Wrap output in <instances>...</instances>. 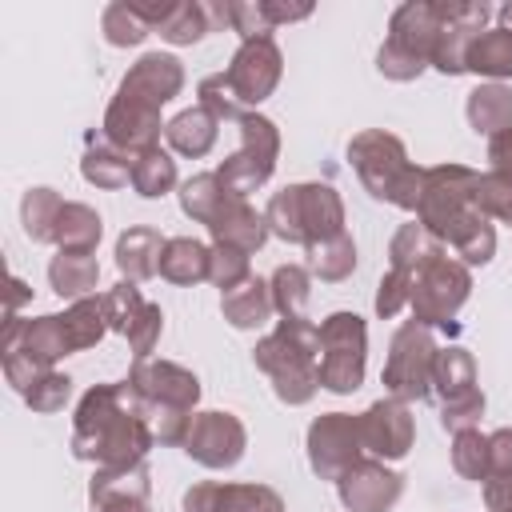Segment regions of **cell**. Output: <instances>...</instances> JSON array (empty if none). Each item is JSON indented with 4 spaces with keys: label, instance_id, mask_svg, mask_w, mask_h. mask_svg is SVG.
<instances>
[{
    "label": "cell",
    "instance_id": "23",
    "mask_svg": "<svg viewBox=\"0 0 512 512\" xmlns=\"http://www.w3.org/2000/svg\"><path fill=\"white\" fill-rule=\"evenodd\" d=\"M164 236L156 228H128L120 240H116V264L128 280H148L160 272V256H164Z\"/></svg>",
    "mask_w": 512,
    "mask_h": 512
},
{
    "label": "cell",
    "instance_id": "10",
    "mask_svg": "<svg viewBox=\"0 0 512 512\" xmlns=\"http://www.w3.org/2000/svg\"><path fill=\"white\" fill-rule=\"evenodd\" d=\"M432 384L440 396V424L452 432H464L484 412V396L476 388V364L464 348H436L432 360Z\"/></svg>",
    "mask_w": 512,
    "mask_h": 512
},
{
    "label": "cell",
    "instance_id": "4",
    "mask_svg": "<svg viewBox=\"0 0 512 512\" xmlns=\"http://www.w3.org/2000/svg\"><path fill=\"white\" fill-rule=\"evenodd\" d=\"M264 220L280 240L312 248L344 232V204L328 184H292L272 196Z\"/></svg>",
    "mask_w": 512,
    "mask_h": 512
},
{
    "label": "cell",
    "instance_id": "44",
    "mask_svg": "<svg viewBox=\"0 0 512 512\" xmlns=\"http://www.w3.org/2000/svg\"><path fill=\"white\" fill-rule=\"evenodd\" d=\"M160 328H164V316H160V308L156 304H140V312L128 320V328H124V336H128V344H132V356L136 360H148V352H152V344L160 340Z\"/></svg>",
    "mask_w": 512,
    "mask_h": 512
},
{
    "label": "cell",
    "instance_id": "45",
    "mask_svg": "<svg viewBox=\"0 0 512 512\" xmlns=\"http://www.w3.org/2000/svg\"><path fill=\"white\" fill-rule=\"evenodd\" d=\"M208 280L220 284L224 292H232L236 284H244L248 280V252L228 248V244H216L212 248V264H208Z\"/></svg>",
    "mask_w": 512,
    "mask_h": 512
},
{
    "label": "cell",
    "instance_id": "50",
    "mask_svg": "<svg viewBox=\"0 0 512 512\" xmlns=\"http://www.w3.org/2000/svg\"><path fill=\"white\" fill-rule=\"evenodd\" d=\"M488 164L496 176H508L512 180V128L508 132H496L488 140Z\"/></svg>",
    "mask_w": 512,
    "mask_h": 512
},
{
    "label": "cell",
    "instance_id": "14",
    "mask_svg": "<svg viewBox=\"0 0 512 512\" xmlns=\"http://www.w3.org/2000/svg\"><path fill=\"white\" fill-rule=\"evenodd\" d=\"M244 424L232 412H196L184 436V452L204 468H232L244 456Z\"/></svg>",
    "mask_w": 512,
    "mask_h": 512
},
{
    "label": "cell",
    "instance_id": "11",
    "mask_svg": "<svg viewBox=\"0 0 512 512\" xmlns=\"http://www.w3.org/2000/svg\"><path fill=\"white\" fill-rule=\"evenodd\" d=\"M276 152H280V136H276V124L268 116H244L240 120V152L232 160H224L216 168L220 184L232 192V196H248L256 192L272 168H276Z\"/></svg>",
    "mask_w": 512,
    "mask_h": 512
},
{
    "label": "cell",
    "instance_id": "25",
    "mask_svg": "<svg viewBox=\"0 0 512 512\" xmlns=\"http://www.w3.org/2000/svg\"><path fill=\"white\" fill-rule=\"evenodd\" d=\"M464 68H472L476 76H488L492 84L512 76V28H484L472 36Z\"/></svg>",
    "mask_w": 512,
    "mask_h": 512
},
{
    "label": "cell",
    "instance_id": "20",
    "mask_svg": "<svg viewBox=\"0 0 512 512\" xmlns=\"http://www.w3.org/2000/svg\"><path fill=\"white\" fill-rule=\"evenodd\" d=\"M88 504L92 512H148V468L128 464V468H100L88 484Z\"/></svg>",
    "mask_w": 512,
    "mask_h": 512
},
{
    "label": "cell",
    "instance_id": "46",
    "mask_svg": "<svg viewBox=\"0 0 512 512\" xmlns=\"http://www.w3.org/2000/svg\"><path fill=\"white\" fill-rule=\"evenodd\" d=\"M224 20L244 40H256V36H268L272 32V20L264 12V0H232V4H224Z\"/></svg>",
    "mask_w": 512,
    "mask_h": 512
},
{
    "label": "cell",
    "instance_id": "8",
    "mask_svg": "<svg viewBox=\"0 0 512 512\" xmlns=\"http://www.w3.org/2000/svg\"><path fill=\"white\" fill-rule=\"evenodd\" d=\"M432 360L436 344L420 320H404L392 336V352L384 360V388L392 400H420L432 392Z\"/></svg>",
    "mask_w": 512,
    "mask_h": 512
},
{
    "label": "cell",
    "instance_id": "24",
    "mask_svg": "<svg viewBox=\"0 0 512 512\" xmlns=\"http://www.w3.org/2000/svg\"><path fill=\"white\" fill-rule=\"evenodd\" d=\"M220 308H224V320H228L232 328H260V324H268V316L276 312L272 288H268L264 280H256V276H248L244 284H236L232 292H224Z\"/></svg>",
    "mask_w": 512,
    "mask_h": 512
},
{
    "label": "cell",
    "instance_id": "16",
    "mask_svg": "<svg viewBox=\"0 0 512 512\" xmlns=\"http://www.w3.org/2000/svg\"><path fill=\"white\" fill-rule=\"evenodd\" d=\"M156 136H160V104L120 88L104 112V140L136 156L144 148H156Z\"/></svg>",
    "mask_w": 512,
    "mask_h": 512
},
{
    "label": "cell",
    "instance_id": "40",
    "mask_svg": "<svg viewBox=\"0 0 512 512\" xmlns=\"http://www.w3.org/2000/svg\"><path fill=\"white\" fill-rule=\"evenodd\" d=\"M100 28H104V40L108 44H116V48H128V44H140L152 28L128 8V0H116V4H108L104 8V16H100Z\"/></svg>",
    "mask_w": 512,
    "mask_h": 512
},
{
    "label": "cell",
    "instance_id": "13",
    "mask_svg": "<svg viewBox=\"0 0 512 512\" xmlns=\"http://www.w3.org/2000/svg\"><path fill=\"white\" fill-rule=\"evenodd\" d=\"M128 384L132 392L144 400V408H180V412H192V404L200 400V380L172 364V360H136L132 372H128Z\"/></svg>",
    "mask_w": 512,
    "mask_h": 512
},
{
    "label": "cell",
    "instance_id": "47",
    "mask_svg": "<svg viewBox=\"0 0 512 512\" xmlns=\"http://www.w3.org/2000/svg\"><path fill=\"white\" fill-rule=\"evenodd\" d=\"M68 392H72V380L52 368V372H44V376L24 392V400H28L36 412H60V408L68 404Z\"/></svg>",
    "mask_w": 512,
    "mask_h": 512
},
{
    "label": "cell",
    "instance_id": "27",
    "mask_svg": "<svg viewBox=\"0 0 512 512\" xmlns=\"http://www.w3.org/2000/svg\"><path fill=\"white\" fill-rule=\"evenodd\" d=\"M208 264H212V248H204L200 240L176 236L164 244L160 276L172 284H196V280H208Z\"/></svg>",
    "mask_w": 512,
    "mask_h": 512
},
{
    "label": "cell",
    "instance_id": "1",
    "mask_svg": "<svg viewBox=\"0 0 512 512\" xmlns=\"http://www.w3.org/2000/svg\"><path fill=\"white\" fill-rule=\"evenodd\" d=\"M152 440L156 436L148 424V408L128 380L84 392L72 432V452L80 460H96L100 468H128L144 460Z\"/></svg>",
    "mask_w": 512,
    "mask_h": 512
},
{
    "label": "cell",
    "instance_id": "49",
    "mask_svg": "<svg viewBox=\"0 0 512 512\" xmlns=\"http://www.w3.org/2000/svg\"><path fill=\"white\" fill-rule=\"evenodd\" d=\"M488 456H492V476H512V428L488 436Z\"/></svg>",
    "mask_w": 512,
    "mask_h": 512
},
{
    "label": "cell",
    "instance_id": "32",
    "mask_svg": "<svg viewBox=\"0 0 512 512\" xmlns=\"http://www.w3.org/2000/svg\"><path fill=\"white\" fill-rule=\"evenodd\" d=\"M212 20H224V4H220V8H212V4L180 0V4H176V12L168 16V24L160 28V36H164L168 44H196V40L212 28Z\"/></svg>",
    "mask_w": 512,
    "mask_h": 512
},
{
    "label": "cell",
    "instance_id": "41",
    "mask_svg": "<svg viewBox=\"0 0 512 512\" xmlns=\"http://www.w3.org/2000/svg\"><path fill=\"white\" fill-rule=\"evenodd\" d=\"M452 248H456V256H460V264H488L492 252H496V232H492L488 216L480 212V216L452 240Z\"/></svg>",
    "mask_w": 512,
    "mask_h": 512
},
{
    "label": "cell",
    "instance_id": "38",
    "mask_svg": "<svg viewBox=\"0 0 512 512\" xmlns=\"http://www.w3.org/2000/svg\"><path fill=\"white\" fill-rule=\"evenodd\" d=\"M268 288H272V304H276V312L284 320L288 316H304V308H308V272L300 264H280L272 272Z\"/></svg>",
    "mask_w": 512,
    "mask_h": 512
},
{
    "label": "cell",
    "instance_id": "22",
    "mask_svg": "<svg viewBox=\"0 0 512 512\" xmlns=\"http://www.w3.org/2000/svg\"><path fill=\"white\" fill-rule=\"evenodd\" d=\"M208 232L216 236V244H228V248H240V252H256L268 240V220L244 196H228L220 204V212L212 216Z\"/></svg>",
    "mask_w": 512,
    "mask_h": 512
},
{
    "label": "cell",
    "instance_id": "15",
    "mask_svg": "<svg viewBox=\"0 0 512 512\" xmlns=\"http://www.w3.org/2000/svg\"><path fill=\"white\" fill-rule=\"evenodd\" d=\"M224 80L232 84L240 104H260L264 96H272V88L280 84V48L272 44V36L244 40L224 68Z\"/></svg>",
    "mask_w": 512,
    "mask_h": 512
},
{
    "label": "cell",
    "instance_id": "42",
    "mask_svg": "<svg viewBox=\"0 0 512 512\" xmlns=\"http://www.w3.org/2000/svg\"><path fill=\"white\" fill-rule=\"evenodd\" d=\"M472 200L484 216H496V220L512 224V180L508 176H496V172L476 176V196Z\"/></svg>",
    "mask_w": 512,
    "mask_h": 512
},
{
    "label": "cell",
    "instance_id": "48",
    "mask_svg": "<svg viewBox=\"0 0 512 512\" xmlns=\"http://www.w3.org/2000/svg\"><path fill=\"white\" fill-rule=\"evenodd\" d=\"M140 304H144V296H140V288L132 284V280H124V284H116L112 292H104V308H108V324L124 336V328H128V320L140 312Z\"/></svg>",
    "mask_w": 512,
    "mask_h": 512
},
{
    "label": "cell",
    "instance_id": "3",
    "mask_svg": "<svg viewBox=\"0 0 512 512\" xmlns=\"http://www.w3.org/2000/svg\"><path fill=\"white\" fill-rule=\"evenodd\" d=\"M348 160H352L360 184H364L376 200H388V204H396V208L416 212L420 192H424V168L408 164V152H404V144H400L392 132L368 128V132L352 136Z\"/></svg>",
    "mask_w": 512,
    "mask_h": 512
},
{
    "label": "cell",
    "instance_id": "34",
    "mask_svg": "<svg viewBox=\"0 0 512 512\" xmlns=\"http://www.w3.org/2000/svg\"><path fill=\"white\" fill-rule=\"evenodd\" d=\"M176 184V160L156 144L132 156V188L140 196H164Z\"/></svg>",
    "mask_w": 512,
    "mask_h": 512
},
{
    "label": "cell",
    "instance_id": "17",
    "mask_svg": "<svg viewBox=\"0 0 512 512\" xmlns=\"http://www.w3.org/2000/svg\"><path fill=\"white\" fill-rule=\"evenodd\" d=\"M184 512H284V504L264 484L204 480V484H192L184 492Z\"/></svg>",
    "mask_w": 512,
    "mask_h": 512
},
{
    "label": "cell",
    "instance_id": "52",
    "mask_svg": "<svg viewBox=\"0 0 512 512\" xmlns=\"http://www.w3.org/2000/svg\"><path fill=\"white\" fill-rule=\"evenodd\" d=\"M264 12H268V20H272V28H276V24H284V20H304V16L312 12V4H276V0H264Z\"/></svg>",
    "mask_w": 512,
    "mask_h": 512
},
{
    "label": "cell",
    "instance_id": "33",
    "mask_svg": "<svg viewBox=\"0 0 512 512\" xmlns=\"http://www.w3.org/2000/svg\"><path fill=\"white\" fill-rule=\"evenodd\" d=\"M64 328H68V340H72V352L80 348H92L112 324H108V308H104V296H84L76 300L68 312H64Z\"/></svg>",
    "mask_w": 512,
    "mask_h": 512
},
{
    "label": "cell",
    "instance_id": "28",
    "mask_svg": "<svg viewBox=\"0 0 512 512\" xmlns=\"http://www.w3.org/2000/svg\"><path fill=\"white\" fill-rule=\"evenodd\" d=\"M96 276H100V264L96 256H80V252H60L52 256L48 264V280H52V292L64 296V300H84L92 288H96Z\"/></svg>",
    "mask_w": 512,
    "mask_h": 512
},
{
    "label": "cell",
    "instance_id": "26",
    "mask_svg": "<svg viewBox=\"0 0 512 512\" xmlns=\"http://www.w3.org/2000/svg\"><path fill=\"white\" fill-rule=\"evenodd\" d=\"M216 116L208 112V108H188V112H180V116H172L168 124H164V136H168V144L180 152V156H204L212 144H216Z\"/></svg>",
    "mask_w": 512,
    "mask_h": 512
},
{
    "label": "cell",
    "instance_id": "18",
    "mask_svg": "<svg viewBox=\"0 0 512 512\" xmlns=\"http://www.w3.org/2000/svg\"><path fill=\"white\" fill-rule=\"evenodd\" d=\"M336 484H340V500L348 512H388L404 488V480L376 460L352 464Z\"/></svg>",
    "mask_w": 512,
    "mask_h": 512
},
{
    "label": "cell",
    "instance_id": "39",
    "mask_svg": "<svg viewBox=\"0 0 512 512\" xmlns=\"http://www.w3.org/2000/svg\"><path fill=\"white\" fill-rule=\"evenodd\" d=\"M452 468H456L464 480H488V476H492L488 436H480L476 428L456 432V440H452Z\"/></svg>",
    "mask_w": 512,
    "mask_h": 512
},
{
    "label": "cell",
    "instance_id": "31",
    "mask_svg": "<svg viewBox=\"0 0 512 512\" xmlns=\"http://www.w3.org/2000/svg\"><path fill=\"white\" fill-rule=\"evenodd\" d=\"M80 172L96 188H124V184H132V156L104 140V144H96V148L84 152Z\"/></svg>",
    "mask_w": 512,
    "mask_h": 512
},
{
    "label": "cell",
    "instance_id": "2",
    "mask_svg": "<svg viewBox=\"0 0 512 512\" xmlns=\"http://www.w3.org/2000/svg\"><path fill=\"white\" fill-rule=\"evenodd\" d=\"M256 368L272 376L284 404H304L320 388V328L308 316H288L256 344Z\"/></svg>",
    "mask_w": 512,
    "mask_h": 512
},
{
    "label": "cell",
    "instance_id": "37",
    "mask_svg": "<svg viewBox=\"0 0 512 512\" xmlns=\"http://www.w3.org/2000/svg\"><path fill=\"white\" fill-rule=\"evenodd\" d=\"M308 268H312V276H320V280H344V276L356 268V244H352V236L340 232V236H332V240L312 244V248H308Z\"/></svg>",
    "mask_w": 512,
    "mask_h": 512
},
{
    "label": "cell",
    "instance_id": "53",
    "mask_svg": "<svg viewBox=\"0 0 512 512\" xmlns=\"http://www.w3.org/2000/svg\"><path fill=\"white\" fill-rule=\"evenodd\" d=\"M8 288H12V292H8V316H16V304L28 296V288H24V280H16V276H12V284H8Z\"/></svg>",
    "mask_w": 512,
    "mask_h": 512
},
{
    "label": "cell",
    "instance_id": "35",
    "mask_svg": "<svg viewBox=\"0 0 512 512\" xmlns=\"http://www.w3.org/2000/svg\"><path fill=\"white\" fill-rule=\"evenodd\" d=\"M60 208H64V200H60L52 188H32V192L24 196V204H20L24 232H28L36 244H52V240H56Z\"/></svg>",
    "mask_w": 512,
    "mask_h": 512
},
{
    "label": "cell",
    "instance_id": "6",
    "mask_svg": "<svg viewBox=\"0 0 512 512\" xmlns=\"http://www.w3.org/2000/svg\"><path fill=\"white\" fill-rule=\"evenodd\" d=\"M436 36H440V16H436V4H404L396 8L392 16V32H388V44L380 48L376 64L388 80H412L424 72V64L432 60V48H436Z\"/></svg>",
    "mask_w": 512,
    "mask_h": 512
},
{
    "label": "cell",
    "instance_id": "43",
    "mask_svg": "<svg viewBox=\"0 0 512 512\" xmlns=\"http://www.w3.org/2000/svg\"><path fill=\"white\" fill-rule=\"evenodd\" d=\"M200 108H208L216 120H244V104L236 100V92L224 80V72L200 80Z\"/></svg>",
    "mask_w": 512,
    "mask_h": 512
},
{
    "label": "cell",
    "instance_id": "29",
    "mask_svg": "<svg viewBox=\"0 0 512 512\" xmlns=\"http://www.w3.org/2000/svg\"><path fill=\"white\" fill-rule=\"evenodd\" d=\"M468 124L484 136H496V132H508L512 128V92L504 84H480L472 96H468Z\"/></svg>",
    "mask_w": 512,
    "mask_h": 512
},
{
    "label": "cell",
    "instance_id": "54",
    "mask_svg": "<svg viewBox=\"0 0 512 512\" xmlns=\"http://www.w3.org/2000/svg\"><path fill=\"white\" fill-rule=\"evenodd\" d=\"M500 16H504V20H508V24H504V28H512V4H504V8H500Z\"/></svg>",
    "mask_w": 512,
    "mask_h": 512
},
{
    "label": "cell",
    "instance_id": "30",
    "mask_svg": "<svg viewBox=\"0 0 512 512\" xmlns=\"http://www.w3.org/2000/svg\"><path fill=\"white\" fill-rule=\"evenodd\" d=\"M96 240H100V216L88 204H64L60 220H56V240L52 244H60V252L92 256Z\"/></svg>",
    "mask_w": 512,
    "mask_h": 512
},
{
    "label": "cell",
    "instance_id": "12",
    "mask_svg": "<svg viewBox=\"0 0 512 512\" xmlns=\"http://www.w3.org/2000/svg\"><path fill=\"white\" fill-rule=\"evenodd\" d=\"M360 452H364L360 416L328 412L308 428V460H312V472L324 480H340L352 464L364 460Z\"/></svg>",
    "mask_w": 512,
    "mask_h": 512
},
{
    "label": "cell",
    "instance_id": "51",
    "mask_svg": "<svg viewBox=\"0 0 512 512\" xmlns=\"http://www.w3.org/2000/svg\"><path fill=\"white\" fill-rule=\"evenodd\" d=\"M484 500H488V512H512V476H488Z\"/></svg>",
    "mask_w": 512,
    "mask_h": 512
},
{
    "label": "cell",
    "instance_id": "5",
    "mask_svg": "<svg viewBox=\"0 0 512 512\" xmlns=\"http://www.w3.org/2000/svg\"><path fill=\"white\" fill-rule=\"evenodd\" d=\"M476 172L464 168V164H440V168H428L424 172V192H420V224L440 240V244H452L476 216Z\"/></svg>",
    "mask_w": 512,
    "mask_h": 512
},
{
    "label": "cell",
    "instance_id": "9",
    "mask_svg": "<svg viewBox=\"0 0 512 512\" xmlns=\"http://www.w3.org/2000/svg\"><path fill=\"white\" fill-rule=\"evenodd\" d=\"M468 288H472V276H468V264L452 260L448 252L432 256L416 280H412V320H420L424 328L432 324H448L456 316V308L468 300Z\"/></svg>",
    "mask_w": 512,
    "mask_h": 512
},
{
    "label": "cell",
    "instance_id": "21",
    "mask_svg": "<svg viewBox=\"0 0 512 512\" xmlns=\"http://www.w3.org/2000/svg\"><path fill=\"white\" fill-rule=\"evenodd\" d=\"M120 88H124V92H136V96H144V100H152V104L164 108V104L184 88V68H180V60L168 56V52H148V56H140V60L132 64V72L124 76Z\"/></svg>",
    "mask_w": 512,
    "mask_h": 512
},
{
    "label": "cell",
    "instance_id": "36",
    "mask_svg": "<svg viewBox=\"0 0 512 512\" xmlns=\"http://www.w3.org/2000/svg\"><path fill=\"white\" fill-rule=\"evenodd\" d=\"M228 196H232V192L220 184L216 172H200V176H192V180L180 188V208H184L192 220L212 224V216L220 212V204H224Z\"/></svg>",
    "mask_w": 512,
    "mask_h": 512
},
{
    "label": "cell",
    "instance_id": "7",
    "mask_svg": "<svg viewBox=\"0 0 512 512\" xmlns=\"http://www.w3.org/2000/svg\"><path fill=\"white\" fill-rule=\"evenodd\" d=\"M368 332L356 312H332L320 324V388L356 392L364 380Z\"/></svg>",
    "mask_w": 512,
    "mask_h": 512
},
{
    "label": "cell",
    "instance_id": "19",
    "mask_svg": "<svg viewBox=\"0 0 512 512\" xmlns=\"http://www.w3.org/2000/svg\"><path fill=\"white\" fill-rule=\"evenodd\" d=\"M412 416H408V404L404 400H376L364 416H360V436H364V448L384 456V460H400L408 448H412Z\"/></svg>",
    "mask_w": 512,
    "mask_h": 512
}]
</instances>
